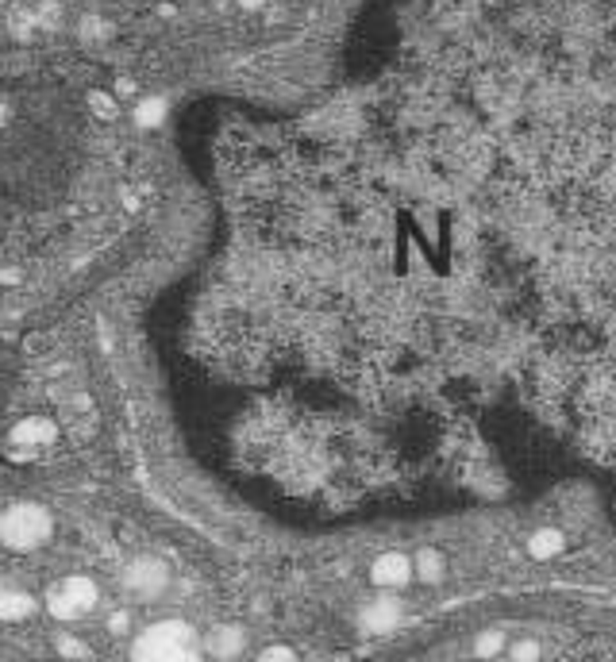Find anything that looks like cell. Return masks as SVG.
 I'll return each mask as SVG.
<instances>
[{
	"instance_id": "cell-1",
	"label": "cell",
	"mask_w": 616,
	"mask_h": 662,
	"mask_svg": "<svg viewBox=\"0 0 616 662\" xmlns=\"http://www.w3.org/2000/svg\"><path fill=\"white\" fill-rule=\"evenodd\" d=\"M132 662H205V639L185 621H159L132 643Z\"/></svg>"
},
{
	"instance_id": "cell-2",
	"label": "cell",
	"mask_w": 616,
	"mask_h": 662,
	"mask_svg": "<svg viewBox=\"0 0 616 662\" xmlns=\"http://www.w3.org/2000/svg\"><path fill=\"white\" fill-rule=\"evenodd\" d=\"M51 536H54V520L35 501H16V505L0 512V543L8 551H39Z\"/></svg>"
},
{
	"instance_id": "cell-3",
	"label": "cell",
	"mask_w": 616,
	"mask_h": 662,
	"mask_svg": "<svg viewBox=\"0 0 616 662\" xmlns=\"http://www.w3.org/2000/svg\"><path fill=\"white\" fill-rule=\"evenodd\" d=\"M97 582L85 578V574H69V578L54 582L47 593V609L54 621H81L97 609Z\"/></svg>"
},
{
	"instance_id": "cell-4",
	"label": "cell",
	"mask_w": 616,
	"mask_h": 662,
	"mask_svg": "<svg viewBox=\"0 0 616 662\" xmlns=\"http://www.w3.org/2000/svg\"><path fill=\"white\" fill-rule=\"evenodd\" d=\"M120 585H124L127 597L154 601V597H162L170 589V566L162 563V558H154V555H139V558H132V563L124 566Z\"/></svg>"
},
{
	"instance_id": "cell-5",
	"label": "cell",
	"mask_w": 616,
	"mask_h": 662,
	"mask_svg": "<svg viewBox=\"0 0 616 662\" xmlns=\"http://www.w3.org/2000/svg\"><path fill=\"white\" fill-rule=\"evenodd\" d=\"M59 439V424L47 420V416H27L16 428L8 431V443H16L23 451H39V447H51Z\"/></svg>"
},
{
	"instance_id": "cell-6",
	"label": "cell",
	"mask_w": 616,
	"mask_h": 662,
	"mask_svg": "<svg viewBox=\"0 0 616 662\" xmlns=\"http://www.w3.org/2000/svg\"><path fill=\"white\" fill-rule=\"evenodd\" d=\"M409 578H412V558H405L400 551H385L370 566V582L378 589H400V585H409Z\"/></svg>"
},
{
	"instance_id": "cell-7",
	"label": "cell",
	"mask_w": 616,
	"mask_h": 662,
	"mask_svg": "<svg viewBox=\"0 0 616 662\" xmlns=\"http://www.w3.org/2000/svg\"><path fill=\"white\" fill-rule=\"evenodd\" d=\"M205 651H208L212 658H220V662H235L243 651H247V631H243L239 624H220V628H212L208 639H205Z\"/></svg>"
},
{
	"instance_id": "cell-8",
	"label": "cell",
	"mask_w": 616,
	"mask_h": 662,
	"mask_svg": "<svg viewBox=\"0 0 616 662\" xmlns=\"http://www.w3.org/2000/svg\"><path fill=\"white\" fill-rule=\"evenodd\" d=\"M32 612H35V597L32 593H23V589H12V585H0V621H5V624H20Z\"/></svg>"
},
{
	"instance_id": "cell-9",
	"label": "cell",
	"mask_w": 616,
	"mask_h": 662,
	"mask_svg": "<svg viewBox=\"0 0 616 662\" xmlns=\"http://www.w3.org/2000/svg\"><path fill=\"white\" fill-rule=\"evenodd\" d=\"M397 604L393 601H378V604H370V609L363 612V628H370V631H390L393 624H397Z\"/></svg>"
},
{
	"instance_id": "cell-10",
	"label": "cell",
	"mask_w": 616,
	"mask_h": 662,
	"mask_svg": "<svg viewBox=\"0 0 616 662\" xmlns=\"http://www.w3.org/2000/svg\"><path fill=\"white\" fill-rule=\"evenodd\" d=\"M166 112H170V105H166L162 97H143L139 105H135V124L151 132V127H159L166 120Z\"/></svg>"
},
{
	"instance_id": "cell-11",
	"label": "cell",
	"mask_w": 616,
	"mask_h": 662,
	"mask_svg": "<svg viewBox=\"0 0 616 662\" xmlns=\"http://www.w3.org/2000/svg\"><path fill=\"white\" fill-rule=\"evenodd\" d=\"M89 108H93V116H100V120H116V116H120L116 97L105 93V89H93V93H89Z\"/></svg>"
},
{
	"instance_id": "cell-12",
	"label": "cell",
	"mask_w": 616,
	"mask_h": 662,
	"mask_svg": "<svg viewBox=\"0 0 616 662\" xmlns=\"http://www.w3.org/2000/svg\"><path fill=\"white\" fill-rule=\"evenodd\" d=\"M558 547H563V536H558V531H539V536H532V555L536 558H551Z\"/></svg>"
},
{
	"instance_id": "cell-13",
	"label": "cell",
	"mask_w": 616,
	"mask_h": 662,
	"mask_svg": "<svg viewBox=\"0 0 616 662\" xmlns=\"http://www.w3.org/2000/svg\"><path fill=\"white\" fill-rule=\"evenodd\" d=\"M59 655L81 662V658H89V647H85L81 639H74V636H59Z\"/></svg>"
},
{
	"instance_id": "cell-14",
	"label": "cell",
	"mask_w": 616,
	"mask_h": 662,
	"mask_svg": "<svg viewBox=\"0 0 616 662\" xmlns=\"http://www.w3.org/2000/svg\"><path fill=\"white\" fill-rule=\"evenodd\" d=\"M254 662H297V651L285 643H274V647H266V651H259Z\"/></svg>"
},
{
	"instance_id": "cell-15",
	"label": "cell",
	"mask_w": 616,
	"mask_h": 662,
	"mask_svg": "<svg viewBox=\"0 0 616 662\" xmlns=\"http://www.w3.org/2000/svg\"><path fill=\"white\" fill-rule=\"evenodd\" d=\"M417 563H420V578H428V582L439 578V574H443V558H439L436 551H424V555L417 558Z\"/></svg>"
},
{
	"instance_id": "cell-16",
	"label": "cell",
	"mask_w": 616,
	"mask_h": 662,
	"mask_svg": "<svg viewBox=\"0 0 616 662\" xmlns=\"http://www.w3.org/2000/svg\"><path fill=\"white\" fill-rule=\"evenodd\" d=\"M8 393H12V370H8V358L0 354V412L8 409Z\"/></svg>"
},
{
	"instance_id": "cell-17",
	"label": "cell",
	"mask_w": 616,
	"mask_h": 662,
	"mask_svg": "<svg viewBox=\"0 0 616 662\" xmlns=\"http://www.w3.org/2000/svg\"><path fill=\"white\" fill-rule=\"evenodd\" d=\"M536 655H539L536 643H520L517 651H512V658H517V662H536Z\"/></svg>"
},
{
	"instance_id": "cell-18",
	"label": "cell",
	"mask_w": 616,
	"mask_h": 662,
	"mask_svg": "<svg viewBox=\"0 0 616 662\" xmlns=\"http://www.w3.org/2000/svg\"><path fill=\"white\" fill-rule=\"evenodd\" d=\"M108 628L116 631V636H120V631H127V612H116V616H112V621H108Z\"/></svg>"
},
{
	"instance_id": "cell-19",
	"label": "cell",
	"mask_w": 616,
	"mask_h": 662,
	"mask_svg": "<svg viewBox=\"0 0 616 662\" xmlns=\"http://www.w3.org/2000/svg\"><path fill=\"white\" fill-rule=\"evenodd\" d=\"M0 281H5V285H16V281H20V270H5V273H0Z\"/></svg>"
},
{
	"instance_id": "cell-20",
	"label": "cell",
	"mask_w": 616,
	"mask_h": 662,
	"mask_svg": "<svg viewBox=\"0 0 616 662\" xmlns=\"http://www.w3.org/2000/svg\"><path fill=\"white\" fill-rule=\"evenodd\" d=\"M239 5L247 12H259V8H266V0H239Z\"/></svg>"
},
{
	"instance_id": "cell-21",
	"label": "cell",
	"mask_w": 616,
	"mask_h": 662,
	"mask_svg": "<svg viewBox=\"0 0 616 662\" xmlns=\"http://www.w3.org/2000/svg\"><path fill=\"white\" fill-rule=\"evenodd\" d=\"M0 124H5V108H0Z\"/></svg>"
}]
</instances>
